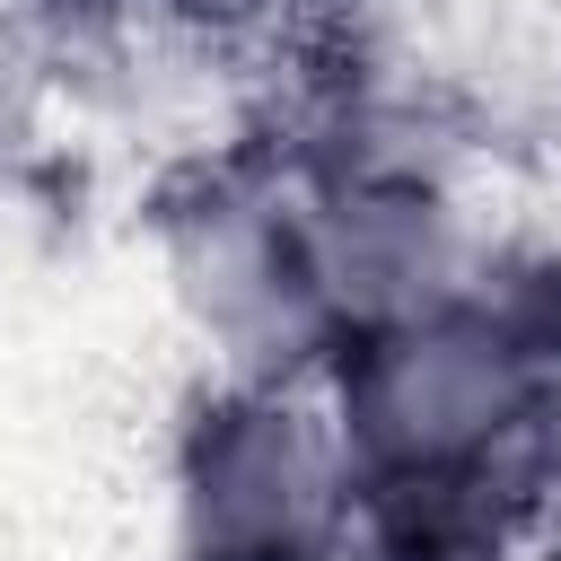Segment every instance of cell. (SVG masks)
I'll return each mask as SVG.
<instances>
[{"mask_svg":"<svg viewBox=\"0 0 561 561\" xmlns=\"http://www.w3.org/2000/svg\"><path fill=\"white\" fill-rule=\"evenodd\" d=\"M561 377V245L333 351L351 561H508L543 535L535 430Z\"/></svg>","mask_w":561,"mask_h":561,"instance_id":"obj_1","label":"cell"},{"mask_svg":"<svg viewBox=\"0 0 561 561\" xmlns=\"http://www.w3.org/2000/svg\"><path fill=\"white\" fill-rule=\"evenodd\" d=\"M44 18H70V26H105L114 9H140V0H35Z\"/></svg>","mask_w":561,"mask_h":561,"instance_id":"obj_7","label":"cell"},{"mask_svg":"<svg viewBox=\"0 0 561 561\" xmlns=\"http://www.w3.org/2000/svg\"><path fill=\"white\" fill-rule=\"evenodd\" d=\"M26 123H35V53H26V35L0 18V158L26 140Z\"/></svg>","mask_w":561,"mask_h":561,"instance_id":"obj_4","label":"cell"},{"mask_svg":"<svg viewBox=\"0 0 561 561\" xmlns=\"http://www.w3.org/2000/svg\"><path fill=\"white\" fill-rule=\"evenodd\" d=\"M158 245L175 307L202 342L254 386H298L307 368H333V324L307 272V193L272 158H219L193 167L158 202Z\"/></svg>","mask_w":561,"mask_h":561,"instance_id":"obj_2","label":"cell"},{"mask_svg":"<svg viewBox=\"0 0 561 561\" xmlns=\"http://www.w3.org/2000/svg\"><path fill=\"white\" fill-rule=\"evenodd\" d=\"M333 9H394V0H333Z\"/></svg>","mask_w":561,"mask_h":561,"instance_id":"obj_8","label":"cell"},{"mask_svg":"<svg viewBox=\"0 0 561 561\" xmlns=\"http://www.w3.org/2000/svg\"><path fill=\"white\" fill-rule=\"evenodd\" d=\"M140 9H167L184 26H210V35H237V26H263L280 0H140Z\"/></svg>","mask_w":561,"mask_h":561,"instance_id":"obj_6","label":"cell"},{"mask_svg":"<svg viewBox=\"0 0 561 561\" xmlns=\"http://www.w3.org/2000/svg\"><path fill=\"white\" fill-rule=\"evenodd\" d=\"M184 561H351V465L298 386L228 377L175 430Z\"/></svg>","mask_w":561,"mask_h":561,"instance_id":"obj_3","label":"cell"},{"mask_svg":"<svg viewBox=\"0 0 561 561\" xmlns=\"http://www.w3.org/2000/svg\"><path fill=\"white\" fill-rule=\"evenodd\" d=\"M535 491H543V535L561 552V377H552V403H543V430H535Z\"/></svg>","mask_w":561,"mask_h":561,"instance_id":"obj_5","label":"cell"}]
</instances>
